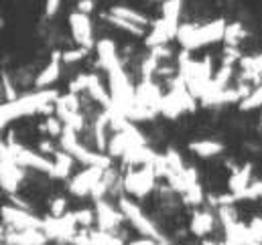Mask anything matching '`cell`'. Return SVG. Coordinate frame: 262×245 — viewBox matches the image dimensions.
<instances>
[{"label":"cell","mask_w":262,"mask_h":245,"mask_svg":"<svg viewBox=\"0 0 262 245\" xmlns=\"http://www.w3.org/2000/svg\"><path fill=\"white\" fill-rule=\"evenodd\" d=\"M59 93L55 89H37L35 93H27L20 97H14L10 102H6L0 110V126H8L12 120L25 118V116H33L37 112H51L53 104H57Z\"/></svg>","instance_id":"6da1fadb"},{"label":"cell","mask_w":262,"mask_h":245,"mask_svg":"<svg viewBox=\"0 0 262 245\" xmlns=\"http://www.w3.org/2000/svg\"><path fill=\"white\" fill-rule=\"evenodd\" d=\"M226 29H228V24H226L224 18L211 20V22L201 24V27H197V24H183V27H179L177 39H179V43L187 51H193V49H199V47L224 41Z\"/></svg>","instance_id":"7a4b0ae2"},{"label":"cell","mask_w":262,"mask_h":245,"mask_svg":"<svg viewBox=\"0 0 262 245\" xmlns=\"http://www.w3.org/2000/svg\"><path fill=\"white\" fill-rule=\"evenodd\" d=\"M61 138V148L69 152L75 160H79V162H83L85 166H102V168H110V156H104L102 152H92V150H88L85 146H81L79 142H77V134H75V130L73 128H69L66 126L63 128V134L59 136Z\"/></svg>","instance_id":"3957f363"},{"label":"cell","mask_w":262,"mask_h":245,"mask_svg":"<svg viewBox=\"0 0 262 245\" xmlns=\"http://www.w3.org/2000/svg\"><path fill=\"white\" fill-rule=\"evenodd\" d=\"M118 205H120V211L124 213V217L134 225V229H136L138 233H142L144 237H152V239L165 243V237L161 235V231L155 227V223H152L148 217H144V213L140 211L138 205H134L130 199H126V197H122Z\"/></svg>","instance_id":"277c9868"},{"label":"cell","mask_w":262,"mask_h":245,"mask_svg":"<svg viewBox=\"0 0 262 245\" xmlns=\"http://www.w3.org/2000/svg\"><path fill=\"white\" fill-rule=\"evenodd\" d=\"M8 150H10L12 158L16 160V164L27 166V168L41 170V173H45V175H51V170H53V164H55V162H53V160H49V158H45L43 154L33 152V150L23 148V146H16V144H10V146H8Z\"/></svg>","instance_id":"5b68a950"},{"label":"cell","mask_w":262,"mask_h":245,"mask_svg":"<svg viewBox=\"0 0 262 245\" xmlns=\"http://www.w3.org/2000/svg\"><path fill=\"white\" fill-rule=\"evenodd\" d=\"M155 179H157V170L152 164H144L140 170L130 173L126 179H124V188L136 194V197H144L152 186H155Z\"/></svg>","instance_id":"8992f818"},{"label":"cell","mask_w":262,"mask_h":245,"mask_svg":"<svg viewBox=\"0 0 262 245\" xmlns=\"http://www.w3.org/2000/svg\"><path fill=\"white\" fill-rule=\"evenodd\" d=\"M69 27H71V35L79 47H85V49L94 47V29H92L90 14L79 12V10L69 14Z\"/></svg>","instance_id":"52a82bcc"},{"label":"cell","mask_w":262,"mask_h":245,"mask_svg":"<svg viewBox=\"0 0 262 245\" xmlns=\"http://www.w3.org/2000/svg\"><path fill=\"white\" fill-rule=\"evenodd\" d=\"M2 217L8 225H12L14 229H43V219L35 217L29 213V209H20V207H2Z\"/></svg>","instance_id":"ba28073f"},{"label":"cell","mask_w":262,"mask_h":245,"mask_svg":"<svg viewBox=\"0 0 262 245\" xmlns=\"http://www.w3.org/2000/svg\"><path fill=\"white\" fill-rule=\"evenodd\" d=\"M108 168H102V166H85L83 173H79L71 184H69V190L71 194H77V197H85L94 190V186L100 183V179L104 177Z\"/></svg>","instance_id":"9c48e42d"},{"label":"cell","mask_w":262,"mask_h":245,"mask_svg":"<svg viewBox=\"0 0 262 245\" xmlns=\"http://www.w3.org/2000/svg\"><path fill=\"white\" fill-rule=\"evenodd\" d=\"M179 20H173V18H159L155 24H152V31L148 33L146 37V45L148 47H159V45H165L167 41H171L173 37H177L179 33Z\"/></svg>","instance_id":"30bf717a"},{"label":"cell","mask_w":262,"mask_h":245,"mask_svg":"<svg viewBox=\"0 0 262 245\" xmlns=\"http://www.w3.org/2000/svg\"><path fill=\"white\" fill-rule=\"evenodd\" d=\"M96 209H98V223H100V229L102 231H114L116 227H118V223L122 221V217H124V213L122 211H116V209H112L106 201H96Z\"/></svg>","instance_id":"8fae6325"},{"label":"cell","mask_w":262,"mask_h":245,"mask_svg":"<svg viewBox=\"0 0 262 245\" xmlns=\"http://www.w3.org/2000/svg\"><path fill=\"white\" fill-rule=\"evenodd\" d=\"M61 61H63V59H61V53H55L51 63L39 73V77H37V81H35L37 89H47L49 85H53V83L59 79V75H61Z\"/></svg>","instance_id":"7c38bea8"},{"label":"cell","mask_w":262,"mask_h":245,"mask_svg":"<svg viewBox=\"0 0 262 245\" xmlns=\"http://www.w3.org/2000/svg\"><path fill=\"white\" fill-rule=\"evenodd\" d=\"M53 170H51V179H67L69 177V173H71V166H73V156L66 152V150H61V152H53Z\"/></svg>","instance_id":"4fadbf2b"},{"label":"cell","mask_w":262,"mask_h":245,"mask_svg":"<svg viewBox=\"0 0 262 245\" xmlns=\"http://www.w3.org/2000/svg\"><path fill=\"white\" fill-rule=\"evenodd\" d=\"M96 49H98V57H100V63L104 69H110L112 65H116L118 61V55H116V47L110 39H102L96 43Z\"/></svg>","instance_id":"5bb4252c"},{"label":"cell","mask_w":262,"mask_h":245,"mask_svg":"<svg viewBox=\"0 0 262 245\" xmlns=\"http://www.w3.org/2000/svg\"><path fill=\"white\" fill-rule=\"evenodd\" d=\"M189 150L195 152L201 158H211V156L220 154L224 150V146H222V142H215V140H197V142L189 144Z\"/></svg>","instance_id":"9a60e30c"},{"label":"cell","mask_w":262,"mask_h":245,"mask_svg":"<svg viewBox=\"0 0 262 245\" xmlns=\"http://www.w3.org/2000/svg\"><path fill=\"white\" fill-rule=\"evenodd\" d=\"M110 126V112L106 110L104 114H100L96 118V124H94V140H96V148L102 152L108 148V142H106V128Z\"/></svg>","instance_id":"2e32d148"},{"label":"cell","mask_w":262,"mask_h":245,"mask_svg":"<svg viewBox=\"0 0 262 245\" xmlns=\"http://www.w3.org/2000/svg\"><path fill=\"white\" fill-rule=\"evenodd\" d=\"M88 93L98 102V104H102L106 110L108 108H112V93H108L104 87H102V83H100V79H98V75H90V85H88Z\"/></svg>","instance_id":"e0dca14e"},{"label":"cell","mask_w":262,"mask_h":245,"mask_svg":"<svg viewBox=\"0 0 262 245\" xmlns=\"http://www.w3.org/2000/svg\"><path fill=\"white\" fill-rule=\"evenodd\" d=\"M211 227H213V215L209 211H197L191 219V231L199 237H203L205 233L211 231Z\"/></svg>","instance_id":"ac0fdd59"},{"label":"cell","mask_w":262,"mask_h":245,"mask_svg":"<svg viewBox=\"0 0 262 245\" xmlns=\"http://www.w3.org/2000/svg\"><path fill=\"white\" fill-rule=\"evenodd\" d=\"M130 146H132V140L128 138L126 132H116L112 136V140L108 142V150H110L112 156H124Z\"/></svg>","instance_id":"d6986e66"},{"label":"cell","mask_w":262,"mask_h":245,"mask_svg":"<svg viewBox=\"0 0 262 245\" xmlns=\"http://www.w3.org/2000/svg\"><path fill=\"white\" fill-rule=\"evenodd\" d=\"M250 175H252V164H244L240 170H236L230 179V188L232 192H242L250 184Z\"/></svg>","instance_id":"ffe728a7"},{"label":"cell","mask_w":262,"mask_h":245,"mask_svg":"<svg viewBox=\"0 0 262 245\" xmlns=\"http://www.w3.org/2000/svg\"><path fill=\"white\" fill-rule=\"evenodd\" d=\"M110 14H114V16H120V18H126V20H130V22H136V24H142V27H148V22H150V20H148L144 14H140V12L132 10V8H126V6H112Z\"/></svg>","instance_id":"44dd1931"},{"label":"cell","mask_w":262,"mask_h":245,"mask_svg":"<svg viewBox=\"0 0 262 245\" xmlns=\"http://www.w3.org/2000/svg\"><path fill=\"white\" fill-rule=\"evenodd\" d=\"M108 20H110L114 27H118V29H122V31H128L130 35H136V37H142V35H144V29H146V27H142V24H136V22H130V20H126V18L114 16V14H108Z\"/></svg>","instance_id":"7402d4cb"},{"label":"cell","mask_w":262,"mask_h":245,"mask_svg":"<svg viewBox=\"0 0 262 245\" xmlns=\"http://www.w3.org/2000/svg\"><path fill=\"white\" fill-rule=\"evenodd\" d=\"M262 106V85H258L254 91H250L244 100H240V110L248 112V110H256Z\"/></svg>","instance_id":"603a6c76"},{"label":"cell","mask_w":262,"mask_h":245,"mask_svg":"<svg viewBox=\"0 0 262 245\" xmlns=\"http://www.w3.org/2000/svg\"><path fill=\"white\" fill-rule=\"evenodd\" d=\"M181 6H183V0H165L163 2V16L173 18V20H179Z\"/></svg>","instance_id":"cb8c5ba5"},{"label":"cell","mask_w":262,"mask_h":245,"mask_svg":"<svg viewBox=\"0 0 262 245\" xmlns=\"http://www.w3.org/2000/svg\"><path fill=\"white\" fill-rule=\"evenodd\" d=\"M262 197V181L248 184L242 192H234V201H242V199H258Z\"/></svg>","instance_id":"d4e9b609"},{"label":"cell","mask_w":262,"mask_h":245,"mask_svg":"<svg viewBox=\"0 0 262 245\" xmlns=\"http://www.w3.org/2000/svg\"><path fill=\"white\" fill-rule=\"evenodd\" d=\"M242 37H244V31H242V27H240L238 22H234V24H228L224 41H226L230 47H236V43H238Z\"/></svg>","instance_id":"484cf974"},{"label":"cell","mask_w":262,"mask_h":245,"mask_svg":"<svg viewBox=\"0 0 262 245\" xmlns=\"http://www.w3.org/2000/svg\"><path fill=\"white\" fill-rule=\"evenodd\" d=\"M242 67L250 73V75H260L262 73V53L256 57H246V59H240Z\"/></svg>","instance_id":"4316f807"},{"label":"cell","mask_w":262,"mask_h":245,"mask_svg":"<svg viewBox=\"0 0 262 245\" xmlns=\"http://www.w3.org/2000/svg\"><path fill=\"white\" fill-rule=\"evenodd\" d=\"M88 85H90V75H85V73H81V75H77L71 83H69V91H73V93H79V91H88Z\"/></svg>","instance_id":"83f0119b"},{"label":"cell","mask_w":262,"mask_h":245,"mask_svg":"<svg viewBox=\"0 0 262 245\" xmlns=\"http://www.w3.org/2000/svg\"><path fill=\"white\" fill-rule=\"evenodd\" d=\"M45 128H47V132H49L51 136H61V134H63L66 124L61 122V118H59V116H55V118H47Z\"/></svg>","instance_id":"f1b7e54d"},{"label":"cell","mask_w":262,"mask_h":245,"mask_svg":"<svg viewBox=\"0 0 262 245\" xmlns=\"http://www.w3.org/2000/svg\"><path fill=\"white\" fill-rule=\"evenodd\" d=\"M75 217L81 227H90L98 215H94V211H90V209H79V211H75Z\"/></svg>","instance_id":"f546056e"},{"label":"cell","mask_w":262,"mask_h":245,"mask_svg":"<svg viewBox=\"0 0 262 245\" xmlns=\"http://www.w3.org/2000/svg\"><path fill=\"white\" fill-rule=\"evenodd\" d=\"M85 55H88V49L85 47H79V49L61 53V59H63V63H77L79 59H83Z\"/></svg>","instance_id":"4dcf8cb0"},{"label":"cell","mask_w":262,"mask_h":245,"mask_svg":"<svg viewBox=\"0 0 262 245\" xmlns=\"http://www.w3.org/2000/svg\"><path fill=\"white\" fill-rule=\"evenodd\" d=\"M67 213V201L63 197H57V199H53L51 201V215L53 217H61V215H66Z\"/></svg>","instance_id":"1f68e13d"},{"label":"cell","mask_w":262,"mask_h":245,"mask_svg":"<svg viewBox=\"0 0 262 245\" xmlns=\"http://www.w3.org/2000/svg\"><path fill=\"white\" fill-rule=\"evenodd\" d=\"M185 199L189 201V203H199L201 199H203V192H201V186L199 184H195V186H191L189 190H185Z\"/></svg>","instance_id":"d6a6232c"},{"label":"cell","mask_w":262,"mask_h":245,"mask_svg":"<svg viewBox=\"0 0 262 245\" xmlns=\"http://www.w3.org/2000/svg\"><path fill=\"white\" fill-rule=\"evenodd\" d=\"M59 4H61V0H45V14L53 16L59 10Z\"/></svg>","instance_id":"836d02e7"},{"label":"cell","mask_w":262,"mask_h":245,"mask_svg":"<svg viewBox=\"0 0 262 245\" xmlns=\"http://www.w3.org/2000/svg\"><path fill=\"white\" fill-rule=\"evenodd\" d=\"M77 10H79V12H85V14H90V12L94 10V0H79V4H77Z\"/></svg>","instance_id":"e575fe53"},{"label":"cell","mask_w":262,"mask_h":245,"mask_svg":"<svg viewBox=\"0 0 262 245\" xmlns=\"http://www.w3.org/2000/svg\"><path fill=\"white\" fill-rule=\"evenodd\" d=\"M159 243H163V241H157L152 237H146V239H136V241H132L128 245H159Z\"/></svg>","instance_id":"d590c367"},{"label":"cell","mask_w":262,"mask_h":245,"mask_svg":"<svg viewBox=\"0 0 262 245\" xmlns=\"http://www.w3.org/2000/svg\"><path fill=\"white\" fill-rule=\"evenodd\" d=\"M203 245H222V243H215V241H203Z\"/></svg>","instance_id":"8d00e7d4"}]
</instances>
